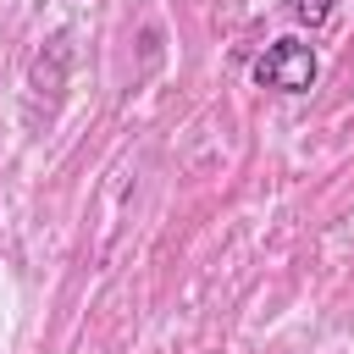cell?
<instances>
[{"instance_id":"6da1fadb","label":"cell","mask_w":354,"mask_h":354,"mask_svg":"<svg viewBox=\"0 0 354 354\" xmlns=\"http://www.w3.org/2000/svg\"><path fill=\"white\" fill-rule=\"evenodd\" d=\"M254 83L260 88H277V94H310L315 88V72H321V61H315V50L304 44V39H293V33H282V39H271L260 55H254Z\"/></svg>"},{"instance_id":"7a4b0ae2","label":"cell","mask_w":354,"mask_h":354,"mask_svg":"<svg viewBox=\"0 0 354 354\" xmlns=\"http://www.w3.org/2000/svg\"><path fill=\"white\" fill-rule=\"evenodd\" d=\"M332 6H337V0H288V11H293L304 28H321V22L332 17Z\"/></svg>"}]
</instances>
